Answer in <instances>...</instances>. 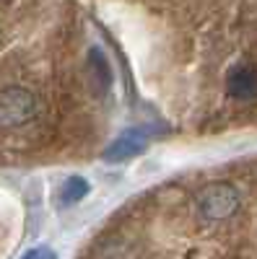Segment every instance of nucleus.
Instances as JSON below:
<instances>
[{"mask_svg":"<svg viewBox=\"0 0 257 259\" xmlns=\"http://www.w3.org/2000/svg\"><path fill=\"white\" fill-rule=\"evenodd\" d=\"M39 112L36 96L24 85H8L0 91V130L26 124Z\"/></svg>","mask_w":257,"mask_h":259,"instance_id":"nucleus-2","label":"nucleus"},{"mask_svg":"<svg viewBox=\"0 0 257 259\" xmlns=\"http://www.w3.org/2000/svg\"><path fill=\"white\" fill-rule=\"evenodd\" d=\"M226 91L237 101H254L257 99V68L247 62L234 65L226 78Z\"/></svg>","mask_w":257,"mask_h":259,"instance_id":"nucleus-3","label":"nucleus"},{"mask_svg":"<svg viewBox=\"0 0 257 259\" xmlns=\"http://www.w3.org/2000/svg\"><path fill=\"white\" fill-rule=\"evenodd\" d=\"M86 194H89V182L83 177H68L62 189H60V202L62 205H76L86 197Z\"/></svg>","mask_w":257,"mask_h":259,"instance_id":"nucleus-6","label":"nucleus"},{"mask_svg":"<svg viewBox=\"0 0 257 259\" xmlns=\"http://www.w3.org/2000/svg\"><path fill=\"white\" fill-rule=\"evenodd\" d=\"M89 73L94 75V80L101 85V89H106V85L112 83V68H109V62H106V57L99 47H94L89 52Z\"/></svg>","mask_w":257,"mask_h":259,"instance_id":"nucleus-5","label":"nucleus"},{"mask_svg":"<svg viewBox=\"0 0 257 259\" xmlns=\"http://www.w3.org/2000/svg\"><path fill=\"white\" fill-rule=\"evenodd\" d=\"M239 207H242V194L229 182L208 184L198 197V215L205 223H224L234 218Z\"/></svg>","mask_w":257,"mask_h":259,"instance_id":"nucleus-1","label":"nucleus"},{"mask_svg":"<svg viewBox=\"0 0 257 259\" xmlns=\"http://www.w3.org/2000/svg\"><path fill=\"white\" fill-rule=\"evenodd\" d=\"M21 259H55V254L47 249V246H39V249H31V251H26Z\"/></svg>","mask_w":257,"mask_h":259,"instance_id":"nucleus-7","label":"nucleus"},{"mask_svg":"<svg viewBox=\"0 0 257 259\" xmlns=\"http://www.w3.org/2000/svg\"><path fill=\"white\" fill-rule=\"evenodd\" d=\"M145 145H148V138L143 133H138V130H127V133H122L117 140H112L109 145H106L104 158L112 161V163L130 161V158H135V156L143 153Z\"/></svg>","mask_w":257,"mask_h":259,"instance_id":"nucleus-4","label":"nucleus"}]
</instances>
